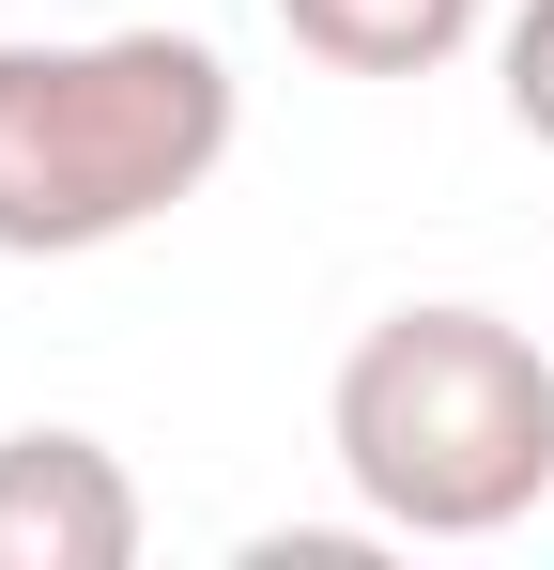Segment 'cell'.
Instances as JSON below:
<instances>
[{
    "instance_id": "1",
    "label": "cell",
    "mask_w": 554,
    "mask_h": 570,
    "mask_svg": "<svg viewBox=\"0 0 554 570\" xmlns=\"http://www.w3.org/2000/svg\"><path fill=\"white\" fill-rule=\"evenodd\" d=\"M231 62L200 31H78L0 47V263H78L155 232L231 170Z\"/></svg>"
},
{
    "instance_id": "2",
    "label": "cell",
    "mask_w": 554,
    "mask_h": 570,
    "mask_svg": "<svg viewBox=\"0 0 554 570\" xmlns=\"http://www.w3.org/2000/svg\"><path fill=\"white\" fill-rule=\"evenodd\" d=\"M324 448L369 524L493 540L554 493V355L508 308H385L324 385Z\"/></svg>"
},
{
    "instance_id": "3",
    "label": "cell",
    "mask_w": 554,
    "mask_h": 570,
    "mask_svg": "<svg viewBox=\"0 0 554 570\" xmlns=\"http://www.w3.org/2000/svg\"><path fill=\"white\" fill-rule=\"evenodd\" d=\"M139 478L92 432H0V570H123Z\"/></svg>"
},
{
    "instance_id": "4",
    "label": "cell",
    "mask_w": 554,
    "mask_h": 570,
    "mask_svg": "<svg viewBox=\"0 0 554 570\" xmlns=\"http://www.w3.org/2000/svg\"><path fill=\"white\" fill-rule=\"evenodd\" d=\"M277 31L339 78H432L493 31V0H277Z\"/></svg>"
},
{
    "instance_id": "5",
    "label": "cell",
    "mask_w": 554,
    "mask_h": 570,
    "mask_svg": "<svg viewBox=\"0 0 554 570\" xmlns=\"http://www.w3.org/2000/svg\"><path fill=\"white\" fill-rule=\"evenodd\" d=\"M493 78H508V124L554 155V0H524V16L493 31Z\"/></svg>"
}]
</instances>
